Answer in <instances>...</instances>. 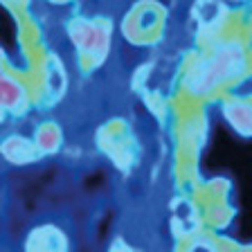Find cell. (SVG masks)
I'll list each match as a JSON object with an SVG mask.
<instances>
[{
  "mask_svg": "<svg viewBox=\"0 0 252 252\" xmlns=\"http://www.w3.org/2000/svg\"><path fill=\"white\" fill-rule=\"evenodd\" d=\"M241 65H243L241 50L236 45L223 47L205 68L198 70V74L194 77V88L198 90V93H205L207 88H214L223 79L236 74V70H241Z\"/></svg>",
  "mask_w": 252,
  "mask_h": 252,
  "instance_id": "cell-1",
  "label": "cell"
},
{
  "mask_svg": "<svg viewBox=\"0 0 252 252\" xmlns=\"http://www.w3.org/2000/svg\"><path fill=\"white\" fill-rule=\"evenodd\" d=\"M72 38L77 41V45L86 52H101L104 54L106 45H108V36L106 32H101V27L88 25V23H77L72 25Z\"/></svg>",
  "mask_w": 252,
  "mask_h": 252,
  "instance_id": "cell-2",
  "label": "cell"
},
{
  "mask_svg": "<svg viewBox=\"0 0 252 252\" xmlns=\"http://www.w3.org/2000/svg\"><path fill=\"white\" fill-rule=\"evenodd\" d=\"M194 252H196V250H194Z\"/></svg>",
  "mask_w": 252,
  "mask_h": 252,
  "instance_id": "cell-3",
  "label": "cell"
}]
</instances>
